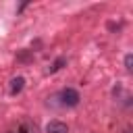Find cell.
<instances>
[{
	"instance_id": "1",
	"label": "cell",
	"mask_w": 133,
	"mask_h": 133,
	"mask_svg": "<svg viewBox=\"0 0 133 133\" xmlns=\"http://www.w3.org/2000/svg\"><path fill=\"white\" fill-rule=\"evenodd\" d=\"M54 100H60L58 104L60 106H64V108H75V106H79V102H81V96H79V91L77 89H73V87H64Z\"/></svg>"
},
{
	"instance_id": "2",
	"label": "cell",
	"mask_w": 133,
	"mask_h": 133,
	"mask_svg": "<svg viewBox=\"0 0 133 133\" xmlns=\"http://www.w3.org/2000/svg\"><path fill=\"white\" fill-rule=\"evenodd\" d=\"M46 133H69V127L62 121H50L46 125Z\"/></svg>"
},
{
	"instance_id": "3",
	"label": "cell",
	"mask_w": 133,
	"mask_h": 133,
	"mask_svg": "<svg viewBox=\"0 0 133 133\" xmlns=\"http://www.w3.org/2000/svg\"><path fill=\"white\" fill-rule=\"evenodd\" d=\"M23 87H25V79H23V77H15V79H10V87H8V91H10L12 96H17V94L23 91Z\"/></svg>"
},
{
	"instance_id": "4",
	"label": "cell",
	"mask_w": 133,
	"mask_h": 133,
	"mask_svg": "<svg viewBox=\"0 0 133 133\" xmlns=\"http://www.w3.org/2000/svg\"><path fill=\"white\" fill-rule=\"evenodd\" d=\"M17 133H37V127H35V123H31V121H23V123L19 125Z\"/></svg>"
},
{
	"instance_id": "5",
	"label": "cell",
	"mask_w": 133,
	"mask_h": 133,
	"mask_svg": "<svg viewBox=\"0 0 133 133\" xmlns=\"http://www.w3.org/2000/svg\"><path fill=\"white\" fill-rule=\"evenodd\" d=\"M64 64H66V58H64V56H58V58L52 62V66L48 69V73H56V71H60Z\"/></svg>"
},
{
	"instance_id": "6",
	"label": "cell",
	"mask_w": 133,
	"mask_h": 133,
	"mask_svg": "<svg viewBox=\"0 0 133 133\" xmlns=\"http://www.w3.org/2000/svg\"><path fill=\"white\" fill-rule=\"evenodd\" d=\"M125 69H127L129 73L133 71V54H131V52H129V54L125 56Z\"/></svg>"
}]
</instances>
